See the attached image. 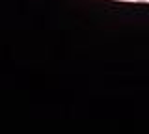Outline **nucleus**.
Here are the masks:
<instances>
[]
</instances>
